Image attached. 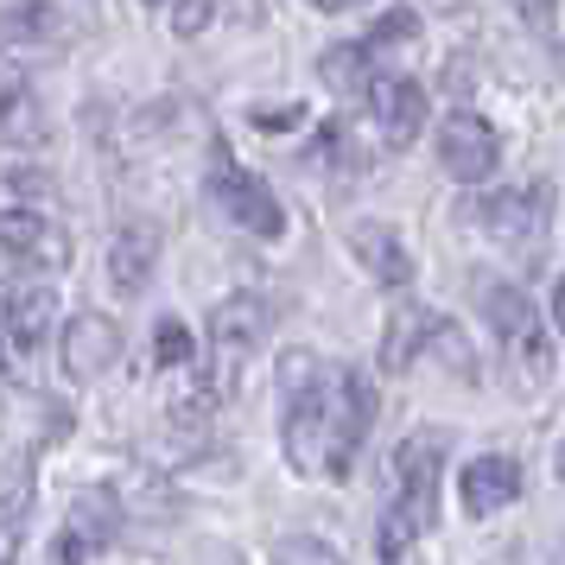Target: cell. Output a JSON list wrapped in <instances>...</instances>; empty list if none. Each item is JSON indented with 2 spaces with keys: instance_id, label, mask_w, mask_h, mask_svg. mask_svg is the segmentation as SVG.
Returning a JSON list of instances; mask_svg holds the SVG:
<instances>
[{
  "instance_id": "6da1fadb",
  "label": "cell",
  "mask_w": 565,
  "mask_h": 565,
  "mask_svg": "<svg viewBox=\"0 0 565 565\" xmlns=\"http://www.w3.org/2000/svg\"><path fill=\"white\" fill-rule=\"evenodd\" d=\"M280 382H286V426H280L286 463L299 477L343 483L362 438H369V419H375V387L362 382V369H350V362H311V356H286Z\"/></svg>"
},
{
  "instance_id": "7a4b0ae2",
  "label": "cell",
  "mask_w": 565,
  "mask_h": 565,
  "mask_svg": "<svg viewBox=\"0 0 565 565\" xmlns=\"http://www.w3.org/2000/svg\"><path fill=\"white\" fill-rule=\"evenodd\" d=\"M438 470H445V433H413L401 451H394V495L382 509V559L407 565V553L426 540L438 514Z\"/></svg>"
},
{
  "instance_id": "3957f363",
  "label": "cell",
  "mask_w": 565,
  "mask_h": 565,
  "mask_svg": "<svg viewBox=\"0 0 565 565\" xmlns=\"http://www.w3.org/2000/svg\"><path fill=\"white\" fill-rule=\"evenodd\" d=\"M343 128V147H356L350 159H369V153H407L419 128H426V89L401 71H369L356 83V115L337 121Z\"/></svg>"
},
{
  "instance_id": "277c9868",
  "label": "cell",
  "mask_w": 565,
  "mask_h": 565,
  "mask_svg": "<svg viewBox=\"0 0 565 565\" xmlns=\"http://www.w3.org/2000/svg\"><path fill=\"white\" fill-rule=\"evenodd\" d=\"M267 331H274L267 292H230L223 306L210 311V362H204V382H198V394H204L210 407H216L223 394H235L242 369L255 362V350L267 343Z\"/></svg>"
},
{
  "instance_id": "5b68a950",
  "label": "cell",
  "mask_w": 565,
  "mask_h": 565,
  "mask_svg": "<svg viewBox=\"0 0 565 565\" xmlns=\"http://www.w3.org/2000/svg\"><path fill=\"white\" fill-rule=\"evenodd\" d=\"M57 292L45 280H7L0 286V369L13 382H32V369L52 343Z\"/></svg>"
},
{
  "instance_id": "8992f818",
  "label": "cell",
  "mask_w": 565,
  "mask_h": 565,
  "mask_svg": "<svg viewBox=\"0 0 565 565\" xmlns=\"http://www.w3.org/2000/svg\"><path fill=\"white\" fill-rule=\"evenodd\" d=\"M483 318H489V337L502 343V356L521 382H540L553 369V337H546V318L534 311V299L521 286H489L483 292Z\"/></svg>"
},
{
  "instance_id": "52a82bcc",
  "label": "cell",
  "mask_w": 565,
  "mask_h": 565,
  "mask_svg": "<svg viewBox=\"0 0 565 565\" xmlns=\"http://www.w3.org/2000/svg\"><path fill=\"white\" fill-rule=\"evenodd\" d=\"M210 204L223 210V223H235L255 242H280L286 235V204L274 198V184L255 179L248 166H235L230 153L210 159Z\"/></svg>"
},
{
  "instance_id": "ba28073f",
  "label": "cell",
  "mask_w": 565,
  "mask_h": 565,
  "mask_svg": "<svg viewBox=\"0 0 565 565\" xmlns=\"http://www.w3.org/2000/svg\"><path fill=\"white\" fill-rule=\"evenodd\" d=\"M451 362L458 375H470V343L451 318L438 311H419V306H401L387 318V343H382V362L387 369H419V362Z\"/></svg>"
},
{
  "instance_id": "9c48e42d",
  "label": "cell",
  "mask_w": 565,
  "mask_h": 565,
  "mask_svg": "<svg viewBox=\"0 0 565 565\" xmlns=\"http://www.w3.org/2000/svg\"><path fill=\"white\" fill-rule=\"evenodd\" d=\"M0 267L57 274V267H71V235L39 210H0Z\"/></svg>"
},
{
  "instance_id": "30bf717a",
  "label": "cell",
  "mask_w": 565,
  "mask_h": 565,
  "mask_svg": "<svg viewBox=\"0 0 565 565\" xmlns=\"http://www.w3.org/2000/svg\"><path fill=\"white\" fill-rule=\"evenodd\" d=\"M83 39V13L71 0H13L0 7V52H64Z\"/></svg>"
},
{
  "instance_id": "8fae6325",
  "label": "cell",
  "mask_w": 565,
  "mask_h": 565,
  "mask_svg": "<svg viewBox=\"0 0 565 565\" xmlns=\"http://www.w3.org/2000/svg\"><path fill=\"white\" fill-rule=\"evenodd\" d=\"M438 166H445L458 184L495 179V166H502V134L489 128L477 108H458V115L438 121Z\"/></svg>"
},
{
  "instance_id": "7c38bea8",
  "label": "cell",
  "mask_w": 565,
  "mask_h": 565,
  "mask_svg": "<svg viewBox=\"0 0 565 565\" xmlns=\"http://www.w3.org/2000/svg\"><path fill=\"white\" fill-rule=\"evenodd\" d=\"M477 230L489 235V242H502V248H534L540 230H546V191H489V198H477V204L463 210Z\"/></svg>"
},
{
  "instance_id": "4fadbf2b",
  "label": "cell",
  "mask_w": 565,
  "mask_h": 565,
  "mask_svg": "<svg viewBox=\"0 0 565 565\" xmlns=\"http://www.w3.org/2000/svg\"><path fill=\"white\" fill-rule=\"evenodd\" d=\"M57 356H64V375L71 382H96V375H108L121 362V324L103 318V311H77L64 324V350Z\"/></svg>"
},
{
  "instance_id": "5bb4252c",
  "label": "cell",
  "mask_w": 565,
  "mask_h": 565,
  "mask_svg": "<svg viewBox=\"0 0 565 565\" xmlns=\"http://www.w3.org/2000/svg\"><path fill=\"white\" fill-rule=\"evenodd\" d=\"M521 495V463L502 458V451H489V458L477 463H463V477H458V502L470 521H489V514H502Z\"/></svg>"
},
{
  "instance_id": "9a60e30c",
  "label": "cell",
  "mask_w": 565,
  "mask_h": 565,
  "mask_svg": "<svg viewBox=\"0 0 565 565\" xmlns=\"http://www.w3.org/2000/svg\"><path fill=\"white\" fill-rule=\"evenodd\" d=\"M350 248H356V260L382 286H407L413 280V255L401 248V235L387 230V223H356V230H350Z\"/></svg>"
},
{
  "instance_id": "2e32d148",
  "label": "cell",
  "mask_w": 565,
  "mask_h": 565,
  "mask_svg": "<svg viewBox=\"0 0 565 565\" xmlns=\"http://www.w3.org/2000/svg\"><path fill=\"white\" fill-rule=\"evenodd\" d=\"M26 514H32V458H20L0 477V565H20Z\"/></svg>"
},
{
  "instance_id": "e0dca14e",
  "label": "cell",
  "mask_w": 565,
  "mask_h": 565,
  "mask_svg": "<svg viewBox=\"0 0 565 565\" xmlns=\"http://www.w3.org/2000/svg\"><path fill=\"white\" fill-rule=\"evenodd\" d=\"M153 260H159V230L128 223V230L115 235V248H108V280L121 286V292H140V286L153 280Z\"/></svg>"
},
{
  "instance_id": "ac0fdd59",
  "label": "cell",
  "mask_w": 565,
  "mask_h": 565,
  "mask_svg": "<svg viewBox=\"0 0 565 565\" xmlns=\"http://www.w3.org/2000/svg\"><path fill=\"white\" fill-rule=\"evenodd\" d=\"M45 134H52V121H45L39 96H32L26 83H0V140L32 153V147H45Z\"/></svg>"
},
{
  "instance_id": "d6986e66",
  "label": "cell",
  "mask_w": 565,
  "mask_h": 565,
  "mask_svg": "<svg viewBox=\"0 0 565 565\" xmlns=\"http://www.w3.org/2000/svg\"><path fill=\"white\" fill-rule=\"evenodd\" d=\"M108 540H115V527H108V521L77 514V521H64V534H57V546H52V565H89V553H96V546H108Z\"/></svg>"
},
{
  "instance_id": "ffe728a7",
  "label": "cell",
  "mask_w": 565,
  "mask_h": 565,
  "mask_svg": "<svg viewBox=\"0 0 565 565\" xmlns=\"http://www.w3.org/2000/svg\"><path fill=\"white\" fill-rule=\"evenodd\" d=\"M191 362H198V343H191V331H184V318H159L153 324V369L184 375Z\"/></svg>"
},
{
  "instance_id": "44dd1931",
  "label": "cell",
  "mask_w": 565,
  "mask_h": 565,
  "mask_svg": "<svg viewBox=\"0 0 565 565\" xmlns=\"http://www.w3.org/2000/svg\"><path fill=\"white\" fill-rule=\"evenodd\" d=\"M318 71H324V83L331 89H343V96H356V83L375 71V57L362 52V45H337V52H324L318 57Z\"/></svg>"
},
{
  "instance_id": "7402d4cb",
  "label": "cell",
  "mask_w": 565,
  "mask_h": 565,
  "mask_svg": "<svg viewBox=\"0 0 565 565\" xmlns=\"http://www.w3.org/2000/svg\"><path fill=\"white\" fill-rule=\"evenodd\" d=\"M223 7H230V0H172V32H179V39H204V32L223 20Z\"/></svg>"
},
{
  "instance_id": "603a6c76",
  "label": "cell",
  "mask_w": 565,
  "mask_h": 565,
  "mask_svg": "<svg viewBox=\"0 0 565 565\" xmlns=\"http://www.w3.org/2000/svg\"><path fill=\"white\" fill-rule=\"evenodd\" d=\"M413 32H419V13H407V7H394V13H387L382 26L369 32V39H356V45H362L369 57H382V52H394L401 39H413Z\"/></svg>"
},
{
  "instance_id": "cb8c5ba5",
  "label": "cell",
  "mask_w": 565,
  "mask_h": 565,
  "mask_svg": "<svg viewBox=\"0 0 565 565\" xmlns=\"http://www.w3.org/2000/svg\"><path fill=\"white\" fill-rule=\"evenodd\" d=\"M274 565H343L324 546V540H311V534H286L280 546H274Z\"/></svg>"
},
{
  "instance_id": "d4e9b609",
  "label": "cell",
  "mask_w": 565,
  "mask_h": 565,
  "mask_svg": "<svg viewBox=\"0 0 565 565\" xmlns=\"http://www.w3.org/2000/svg\"><path fill=\"white\" fill-rule=\"evenodd\" d=\"M514 7H521V13H540V20L553 13V0H514Z\"/></svg>"
},
{
  "instance_id": "484cf974",
  "label": "cell",
  "mask_w": 565,
  "mask_h": 565,
  "mask_svg": "<svg viewBox=\"0 0 565 565\" xmlns=\"http://www.w3.org/2000/svg\"><path fill=\"white\" fill-rule=\"evenodd\" d=\"M306 7H318V13H343V7H356V0H306Z\"/></svg>"
},
{
  "instance_id": "4316f807",
  "label": "cell",
  "mask_w": 565,
  "mask_h": 565,
  "mask_svg": "<svg viewBox=\"0 0 565 565\" xmlns=\"http://www.w3.org/2000/svg\"><path fill=\"white\" fill-rule=\"evenodd\" d=\"M223 565H242V559H235V553H223Z\"/></svg>"
},
{
  "instance_id": "83f0119b",
  "label": "cell",
  "mask_w": 565,
  "mask_h": 565,
  "mask_svg": "<svg viewBox=\"0 0 565 565\" xmlns=\"http://www.w3.org/2000/svg\"><path fill=\"white\" fill-rule=\"evenodd\" d=\"M147 7H166V0H147Z\"/></svg>"
}]
</instances>
